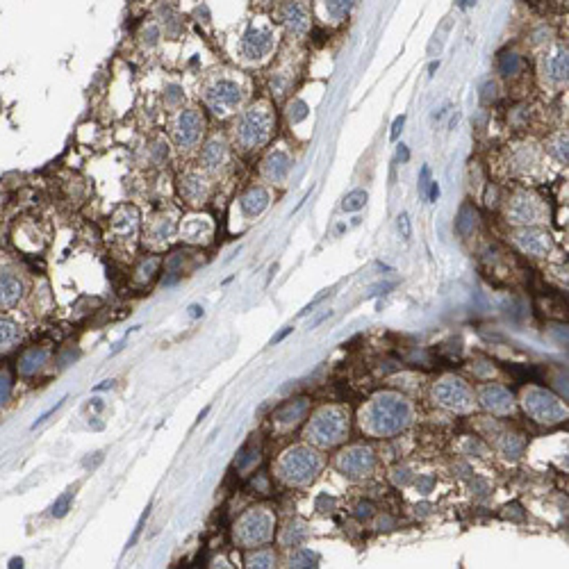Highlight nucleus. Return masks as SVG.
I'll return each mask as SVG.
<instances>
[{"mask_svg":"<svg viewBox=\"0 0 569 569\" xmlns=\"http://www.w3.org/2000/svg\"><path fill=\"white\" fill-rule=\"evenodd\" d=\"M71 501H73V489H68L66 494H62L55 503H53V517H64L71 508Z\"/></svg>","mask_w":569,"mask_h":569,"instance_id":"72a5a7b5","label":"nucleus"},{"mask_svg":"<svg viewBox=\"0 0 569 569\" xmlns=\"http://www.w3.org/2000/svg\"><path fill=\"white\" fill-rule=\"evenodd\" d=\"M481 403L485 405L487 410L496 412V415H503V412L512 410V396H510V392H508V389H503V387H496V385L483 389Z\"/></svg>","mask_w":569,"mask_h":569,"instance_id":"412c9836","label":"nucleus"},{"mask_svg":"<svg viewBox=\"0 0 569 569\" xmlns=\"http://www.w3.org/2000/svg\"><path fill=\"white\" fill-rule=\"evenodd\" d=\"M355 0H326V10L333 19H344L346 14L353 10Z\"/></svg>","mask_w":569,"mask_h":569,"instance_id":"7c9ffc66","label":"nucleus"},{"mask_svg":"<svg viewBox=\"0 0 569 569\" xmlns=\"http://www.w3.org/2000/svg\"><path fill=\"white\" fill-rule=\"evenodd\" d=\"M547 68H549V75L553 82H563L567 77V53L558 50L556 55H551L547 62Z\"/></svg>","mask_w":569,"mask_h":569,"instance_id":"a878e982","label":"nucleus"},{"mask_svg":"<svg viewBox=\"0 0 569 569\" xmlns=\"http://www.w3.org/2000/svg\"><path fill=\"white\" fill-rule=\"evenodd\" d=\"M308 412V399H296L292 403H285L283 408L276 412V422L280 426H294L303 415Z\"/></svg>","mask_w":569,"mask_h":569,"instance_id":"5701e85b","label":"nucleus"},{"mask_svg":"<svg viewBox=\"0 0 569 569\" xmlns=\"http://www.w3.org/2000/svg\"><path fill=\"white\" fill-rule=\"evenodd\" d=\"M410 422V405L396 394H380L367 408V428L376 435H394Z\"/></svg>","mask_w":569,"mask_h":569,"instance_id":"f257e3e1","label":"nucleus"},{"mask_svg":"<svg viewBox=\"0 0 569 569\" xmlns=\"http://www.w3.org/2000/svg\"><path fill=\"white\" fill-rule=\"evenodd\" d=\"M438 66H440V64H438V62H433V64H431V75H433L435 71H438Z\"/></svg>","mask_w":569,"mask_h":569,"instance_id":"5fc2aeb1","label":"nucleus"},{"mask_svg":"<svg viewBox=\"0 0 569 569\" xmlns=\"http://www.w3.org/2000/svg\"><path fill=\"white\" fill-rule=\"evenodd\" d=\"M517 246L521 248L524 253H531V255H544L551 248V239L547 232L542 230H524L517 235Z\"/></svg>","mask_w":569,"mask_h":569,"instance_id":"f3484780","label":"nucleus"},{"mask_svg":"<svg viewBox=\"0 0 569 569\" xmlns=\"http://www.w3.org/2000/svg\"><path fill=\"white\" fill-rule=\"evenodd\" d=\"M46 360H48V348L30 346L28 351H23V353H21L17 369H19L21 376H35L37 371H41Z\"/></svg>","mask_w":569,"mask_h":569,"instance_id":"a211bd4d","label":"nucleus"},{"mask_svg":"<svg viewBox=\"0 0 569 569\" xmlns=\"http://www.w3.org/2000/svg\"><path fill=\"white\" fill-rule=\"evenodd\" d=\"M467 3H469V5H474V3H476V0H467Z\"/></svg>","mask_w":569,"mask_h":569,"instance_id":"6e6d98bb","label":"nucleus"},{"mask_svg":"<svg viewBox=\"0 0 569 569\" xmlns=\"http://www.w3.org/2000/svg\"><path fill=\"white\" fill-rule=\"evenodd\" d=\"M148 512H151V505H148V508H146V512L142 514V517H139L137 526H135V531H132L130 540H128V547H132V544H135V542L139 540V533H142V528H144V524H146V519H148Z\"/></svg>","mask_w":569,"mask_h":569,"instance_id":"4c0bfd02","label":"nucleus"},{"mask_svg":"<svg viewBox=\"0 0 569 569\" xmlns=\"http://www.w3.org/2000/svg\"><path fill=\"white\" fill-rule=\"evenodd\" d=\"M367 198L369 196H367V192H364V189H353L344 198V203H342V209H344V212H357V209L364 207Z\"/></svg>","mask_w":569,"mask_h":569,"instance_id":"c85d7f7f","label":"nucleus"},{"mask_svg":"<svg viewBox=\"0 0 569 569\" xmlns=\"http://www.w3.org/2000/svg\"><path fill=\"white\" fill-rule=\"evenodd\" d=\"M292 330H294V328H292V326H287V328H285V330H280V333L276 335V337H274V339H271V344H278V342H283V339L287 337V335H290V333H292Z\"/></svg>","mask_w":569,"mask_h":569,"instance_id":"09e8293b","label":"nucleus"},{"mask_svg":"<svg viewBox=\"0 0 569 569\" xmlns=\"http://www.w3.org/2000/svg\"><path fill=\"white\" fill-rule=\"evenodd\" d=\"M348 433V419L342 410L326 408L313 419V424L308 428V435L321 447H333L344 440V435Z\"/></svg>","mask_w":569,"mask_h":569,"instance_id":"39448f33","label":"nucleus"},{"mask_svg":"<svg viewBox=\"0 0 569 569\" xmlns=\"http://www.w3.org/2000/svg\"><path fill=\"white\" fill-rule=\"evenodd\" d=\"M246 563H248V567L267 569V567H274V563H276V556H274V553H271L269 549H264V551H255V553H251V556L246 558Z\"/></svg>","mask_w":569,"mask_h":569,"instance_id":"c756f323","label":"nucleus"},{"mask_svg":"<svg viewBox=\"0 0 569 569\" xmlns=\"http://www.w3.org/2000/svg\"><path fill=\"white\" fill-rule=\"evenodd\" d=\"M408 158H410L408 148H405V146L401 144V146H399V160H403V162H405V160H408Z\"/></svg>","mask_w":569,"mask_h":569,"instance_id":"8fccbe9b","label":"nucleus"},{"mask_svg":"<svg viewBox=\"0 0 569 569\" xmlns=\"http://www.w3.org/2000/svg\"><path fill=\"white\" fill-rule=\"evenodd\" d=\"M274 32L269 28H251L239 39V55L246 62H260L274 48Z\"/></svg>","mask_w":569,"mask_h":569,"instance_id":"1a4fd4ad","label":"nucleus"},{"mask_svg":"<svg viewBox=\"0 0 569 569\" xmlns=\"http://www.w3.org/2000/svg\"><path fill=\"white\" fill-rule=\"evenodd\" d=\"M435 399L451 410H467L472 405V392L460 378H444L435 387Z\"/></svg>","mask_w":569,"mask_h":569,"instance_id":"9d476101","label":"nucleus"},{"mask_svg":"<svg viewBox=\"0 0 569 569\" xmlns=\"http://www.w3.org/2000/svg\"><path fill=\"white\" fill-rule=\"evenodd\" d=\"M269 205V192L264 189V187H251L244 196L239 198V207L244 216L248 219H255V216H260L264 209Z\"/></svg>","mask_w":569,"mask_h":569,"instance_id":"2eb2a0df","label":"nucleus"},{"mask_svg":"<svg viewBox=\"0 0 569 569\" xmlns=\"http://www.w3.org/2000/svg\"><path fill=\"white\" fill-rule=\"evenodd\" d=\"M271 528H274V517L267 510L253 508L237 521L235 540L241 547H257V544H264L271 537Z\"/></svg>","mask_w":569,"mask_h":569,"instance_id":"423d86ee","label":"nucleus"},{"mask_svg":"<svg viewBox=\"0 0 569 569\" xmlns=\"http://www.w3.org/2000/svg\"><path fill=\"white\" fill-rule=\"evenodd\" d=\"M399 230H401V237H403V239H410L412 228H410V216H408V212H401V214H399Z\"/></svg>","mask_w":569,"mask_h":569,"instance_id":"58836bf2","label":"nucleus"},{"mask_svg":"<svg viewBox=\"0 0 569 569\" xmlns=\"http://www.w3.org/2000/svg\"><path fill=\"white\" fill-rule=\"evenodd\" d=\"M274 128V116L264 105L251 107V110L241 112V116L235 123V139L244 148H257L267 144Z\"/></svg>","mask_w":569,"mask_h":569,"instance_id":"f03ea898","label":"nucleus"},{"mask_svg":"<svg viewBox=\"0 0 569 569\" xmlns=\"http://www.w3.org/2000/svg\"><path fill=\"white\" fill-rule=\"evenodd\" d=\"M371 510H373V508H371V503H360V505H357V512H355V514H357L360 519H367V517H371Z\"/></svg>","mask_w":569,"mask_h":569,"instance_id":"49530a36","label":"nucleus"},{"mask_svg":"<svg viewBox=\"0 0 569 569\" xmlns=\"http://www.w3.org/2000/svg\"><path fill=\"white\" fill-rule=\"evenodd\" d=\"M403 123H405V116H403V114H401V116H396L394 123H392V132H389V139H396V137H399V132L403 130Z\"/></svg>","mask_w":569,"mask_h":569,"instance_id":"c03bdc74","label":"nucleus"},{"mask_svg":"<svg viewBox=\"0 0 569 569\" xmlns=\"http://www.w3.org/2000/svg\"><path fill=\"white\" fill-rule=\"evenodd\" d=\"M330 315H333V313H330V310H328V313H324L321 317H317V319H315V324H313V326H319V324H321V321H324V319H328Z\"/></svg>","mask_w":569,"mask_h":569,"instance_id":"3c124183","label":"nucleus"},{"mask_svg":"<svg viewBox=\"0 0 569 569\" xmlns=\"http://www.w3.org/2000/svg\"><path fill=\"white\" fill-rule=\"evenodd\" d=\"M180 194L189 203H203L207 198V180L196 171H189L180 178Z\"/></svg>","mask_w":569,"mask_h":569,"instance_id":"aec40b11","label":"nucleus"},{"mask_svg":"<svg viewBox=\"0 0 569 569\" xmlns=\"http://www.w3.org/2000/svg\"><path fill=\"white\" fill-rule=\"evenodd\" d=\"M519 68H521L519 55H514V53H501V57H498V71H501V75H514L519 73Z\"/></svg>","mask_w":569,"mask_h":569,"instance_id":"cd10ccee","label":"nucleus"},{"mask_svg":"<svg viewBox=\"0 0 569 569\" xmlns=\"http://www.w3.org/2000/svg\"><path fill=\"white\" fill-rule=\"evenodd\" d=\"M244 100V89L232 77H214L212 82L203 89V103H205L214 114H230Z\"/></svg>","mask_w":569,"mask_h":569,"instance_id":"7ed1b4c3","label":"nucleus"},{"mask_svg":"<svg viewBox=\"0 0 569 569\" xmlns=\"http://www.w3.org/2000/svg\"><path fill=\"white\" fill-rule=\"evenodd\" d=\"M521 449H524V444L514 438V435H510V438L505 440V444H503V451H505V456L508 458H517L521 454Z\"/></svg>","mask_w":569,"mask_h":569,"instance_id":"c9c22d12","label":"nucleus"},{"mask_svg":"<svg viewBox=\"0 0 569 569\" xmlns=\"http://www.w3.org/2000/svg\"><path fill=\"white\" fill-rule=\"evenodd\" d=\"M290 565L292 567H317V556L310 553L308 549H301L290 556Z\"/></svg>","mask_w":569,"mask_h":569,"instance_id":"473e14b6","label":"nucleus"},{"mask_svg":"<svg viewBox=\"0 0 569 569\" xmlns=\"http://www.w3.org/2000/svg\"><path fill=\"white\" fill-rule=\"evenodd\" d=\"M428 185H431V171H428V167H424L422 169V178H419V192H422V196H426Z\"/></svg>","mask_w":569,"mask_h":569,"instance_id":"79ce46f5","label":"nucleus"},{"mask_svg":"<svg viewBox=\"0 0 569 569\" xmlns=\"http://www.w3.org/2000/svg\"><path fill=\"white\" fill-rule=\"evenodd\" d=\"M524 408L535 422H544V424L560 422V419L565 417V408L560 405V401L549 392H544V389H531V392H526Z\"/></svg>","mask_w":569,"mask_h":569,"instance_id":"6e6552de","label":"nucleus"},{"mask_svg":"<svg viewBox=\"0 0 569 569\" xmlns=\"http://www.w3.org/2000/svg\"><path fill=\"white\" fill-rule=\"evenodd\" d=\"M476 219H478L476 209H474L472 205H463V209H460V214L456 219V230L460 232V235H469V232L474 230V225H476Z\"/></svg>","mask_w":569,"mask_h":569,"instance_id":"bb28decb","label":"nucleus"},{"mask_svg":"<svg viewBox=\"0 0 569 569\" xmlns=\"http://www.w3.org/2000/svg\"><path fill=\"white\" fill-rule=\"evenodd\" d=\"M290 167H292L290 155L283 153V151H274L271 155H267V160H264L262 174L271 183H283L287 178V174H290Z\"/></svg>","mask_w":569,"mask_h":569,"instance_id":"4468645a","label":"nucleus"},{"mask_svg":"<svg viewBox=\"0 0 569 569\" xmlns=\"http://www.w3.org/2000/svg\"><path fill=\"white\" fill-rule=\"evenodd\" d=\"M21 342V328L17 321H12L10 317L0 315V355L10 353V351Z\"/></svg>","mask_w":569,"mask_h":569,"instance_id":"4be33fe9","label":"nucleus"},{"mask_svg":"<svg viewBox=\"0 0 569 569\" xmlns=\"http://www.w3.org/2000/svg\"><path fill=\"white\" fill-rule=\"evenodd\" d=\"M283 21H285L287 30L294 35H306L310 28L308 10L299 3V0H287L283 5Z\"/></svg>","mask_w":569,"mask_h":569,"instance_id":"ddd939ff","label":"nucleus"},{"mask_svg":"<svg viewBox=\"0 0 569 569\" xmlns=\"http://www.w3.org/2000/svg\"><path fill=\"white\" fill-rule=\"evenodd\" d=\"M10 396H12V378L7 371H0V408L10 401Z\"/></svg>","mask_w":569,"mask_h":569,"instance_id":"f704fd0d","label":"nucleus"},{"mask_svg":"<svg viewBox=\"0 0 569 569\" xmlns=\"http://www.w3.org/2000/svg\"><path fill=\"white\" fill-rule=\"evenodd\" d=\"M174 230H176V223L171 216H158V219L151 223V228H148V237L162 244V241H169L174 237Z\"/></svg>","mask_w":569,"mask_h":569,"instance_id":"b1692460","label":"nucleus"},{"mask_svg":"<svg viewBox=\"0 0 569 569\" xmlns=\"http://www.w3.org/2000/svg\"><path fill=\"white\" fill-rule=\"evenodd\" d=\"M225 155H228L225 142L221 137H212L200 151V165L205 171H219L225 162Z\"/></svg>","mask_w":569,"mask_h":569,"instance_id":"dca6fc26","label":"nucleus"},{"mask_svg":"<svg viewBox=\"0 0 569 569\" xmlns=\"http://www.w3.org/2000/svg\"><path fill=\"white\" fill-rule=\"evenodd\" d=\"M180 230H183L185 239L200 241L203 239L200 235H207V232H209V223L205 221V216H189V219L183 223Z\"/></svg>","mask_w":569,"mask_h":569,"instance_id":"393cba45","label":"nucleus"},{"mask_svg":"<svg viewBox=\"0 0 569 569\" xmlns=\"http://www.w3.org/2000/svg\"><path fill=\"white\" fill-rule=\"evenodd\" d=\"M64 401H66V399H62V401H57L55 405H53V408H48V410H46V412H44V415H41V417H39V419H37V422L32 424V428H37L39 424H44V422H46V419H48V417L53 415V412H55L57 408H62V405H64Z\"/></svg>","mask_w":569,"mask_h":569,"instance_id":"37998d69","label":"nucleus"},{"mask_svg":"<svg viewBox=\"0 0 569 569\" xmlns=\"http://www.w3.org/2000/svg\"><path fill=\"white\" fill-rule=\"evenodd\" d=\"M326 294H328V292H326ZM326 294H321V296H319V299H315L313 303H310V306H306V308H303V310H301V313H299V317H306V315H310V313H313V310H315V306H317V303H319V301H321V299H324V296H326Z\"/></svg>","mask_w":569,"mask_h":569,"instance_id":"de8ad7c7","label":"nucleus"},{"mask_svg":"<svg viewBox=\"0 0 569 569\" xmlns=\"http://www.w3.org/2000/svg\"><path fill=\"white\" fill-rule=\"evenodd\" d=\"M189 310H192V317H198V315H203V308H198V306H192Z\"/></svg>","mask_w":569,"mask_h":569,"instance_id":"603ef678","label":"nucleus"},{"mask_svg":"<svg viewBox=\"0 0 569 569\" xmlns=\"http://www.w3.org/2000/svg\"><path fill=\"white\" fill-rule=\"evenodd\" d=\"M481 98L485 100V103H489V100H494V98H496V84H494V82H485V84H483Z\"/></svg>","mask_w":569,"mask_h":569,"instance_id":"ea45409f","label":"nucleus"},{"mask_svg":"<svg viewBox=\"0 0 569 569\" xmlns=\"http://www.w3.org/2000/svg\"><path fill=\"white\" fill-rule=\"evenodd\" d=\"M253 460H257V451H255L253 447H246V449L239 454V458H237V469H246V467L251 465Z\"/></svg>","mask_w":569,"mask_h":569,"instance_id":"e433bc0d","label":"nucleus"},{"mask_svg":"<svg viewBox=\"0 0 569 569\" xmlns=\"http://www.w3.org/2000/svg\"><path fill=\"white\" fill-rule=\"evenodd\" d=\"M508 216H510L512 221H517V223L535 221L537 216H540V205H537L535 198L526 196V194H519V196L512 200V205L508 209Z\"/></svg>","mask_w":569,"mask_h":569,"instance_id":"6ab92c4d","label":"nucleus"},{"mask_svg":"<svg viewBox=\"0 0 569 569\" xmlns=\"http://www.w3.org/2000/svg\"><path fill=\"white\" fill-rule=\"evenodd\" d=\"M426 198L431 200V203H435V200L440 198V185L438 183L431 180V185H428V192H426Z\"/></svg>","mask_w":569,"mask_h":569,"instance_id":"a18cd8bd","label":"nucleus"},{"mask_svg":"<svg viewBox=\"0 0 569 569\" xmlns=\"http://www.w3.org/2000/svg\"><path fill=\"white\" fill-rule=\"evenodd\" d=\"M205 132V119L196 107H185V110L178 112L174 119V126H171V137H174V144L180 148V151H192L200 144V137Z\"/></svg>","mask_w":569,"mask_h":569,"instance_id":"0eeeda50","label":"nucleus"},{"mask_svg":"<svg viewBox=\"0 0 569 569\" xmlns=\"http://www.w3.org/2000/svg\"><path fill=\"white\" fill-rule=\"evenodd\" d=\"M553 151H556L560 162H567V137H560L556 142V146H553Z\"/></svg>","mask_w":569,"mask_h":569,"instance_id":"a19ab883","label":"nucleus"},{"mask_svg":"<svg viewBox=\"0 0 569 569\" xmlns=\"http://www.w3.org/2000/svg\"><path fill=\"white\" fill-rule=\"evenodd\" d=\"M308 537V528L303 526V524H290L287 526V531H285V535H283V542L285 544H301L303 540H306Z\"/></svg>","mask_w":569,"mask_h":569,"instance_id":"2f4dec72","label":"nucleus"},{"mask_svg":"<svg viewBox=\"0 0 569 569\" xmlns=\"http://www.w3.org/2000/svg\"><path fill=\"white\" fill-rule=\"evenodd\" d=\"M373 467V456L369 449L364 447H353L339 458V469L348 474V476H364Z\"/></svg>","mask_w":569,"mask_h":569,"instance_id":"f8f14e48","label":"nucleus"},{"mask_svg":"<svg viewBox=\"0 0 569 569\" xmlns=\"http://www.w3.org/2000/svg\"><path fill=\"white\" fill-rule=\"evenodd\" d=\"M26 294V283L14 269H0V310H12Z\"/></svg>","mask_w":569,"mask_h":569,"instance_id":"9b49d317","label":"nucleus"},{"mask_svg":"<svg viewBox=\"0 0 569 569\" xmlns=\"http://www.w3.org/2000/svg\"><path fill=\"white\" fill-rule=\"evenodd\" d=\"M431 485H433V478H426V481H424V485H422V487H424V492H428V489H431Z\"/></svg>","mask_w":569,"mask_h":569,"instance_id":"864d4df0","label":"nucleus"},{"mask_svg":"<svg viewBox=\"0 0 569 569\" xmlns=\"http://www.w3.org/2000/svg\"><path fill=\"white\" fill-rule=\"evenodd\" d=\"M319 458L315 451H310L306 447H294L290 451H285L283 458H280V476L290 483H308L315 478V474L319 472Z\"/></svg>","mask_w":569,"mask_h":569,"instance_id":"20e7f679","label":"nucleus"}]
</instances>
